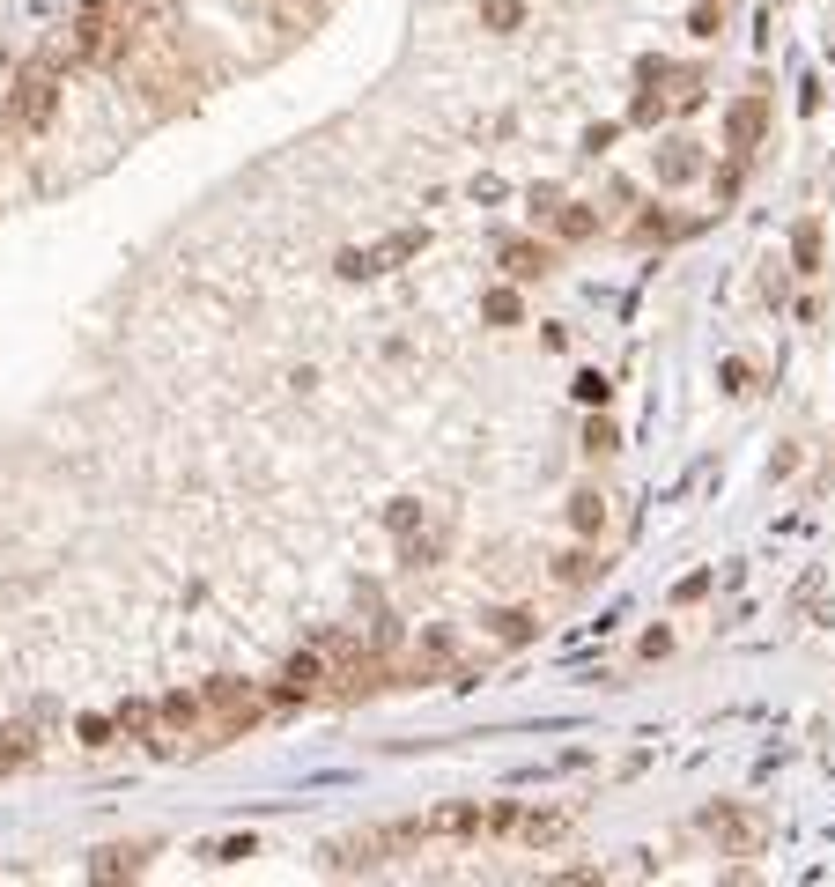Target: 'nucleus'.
<instances>
[{
  "label": "nucleus",
  "mask_w": 835,
  "mask_h": 887,
  "mask_svg": "<svg viewBox=\"0 0 835 887\" xmlns=\"http://www.w3.org/2000/svg\"><path fill=\"white\" fill-rule=\"evenodd\" d=\"M45 111H52V74L37 67L30 82H23V97H15V111H8V119H15V126L30 134V126H45Z\"/></svg>",
  "instance_id": "obj_1"
}]
</instances>
